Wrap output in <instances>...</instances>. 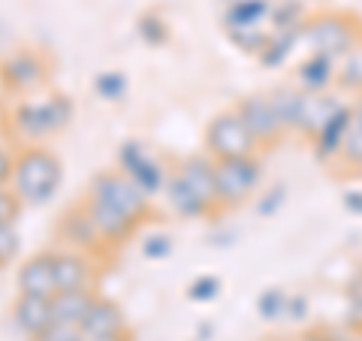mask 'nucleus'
<instances>
[{"label":"nucleus","instance_id":"21","mask_svg":"<svg viewBox=\"0 0 362 341\" xmlns=\"http://www.w3.org/2000/svg\"><path fill=\"white\" fill-rule=\"evenodd\" d=\"M335 76V61L326 54H311L299 64V85L305 94H323Z\"/></svg>","mask_w":362,"mask_h":341},{"label":"nucleus","instance_id":"20","mask_svg":"<svg viewBox=\"0 0 362 341\" xmlns=\"http://www.w3.org/2000/svg\"><path fill=\"white\" fill-rule=\"evenodd\" d=\"M350 121H354V112L341 109L320 133L314 136V142H317V157H320V161H332L335 154H341V145H344V136H347V130H350Z\"/></svg>","mask_w":362,"mask_h":341},{"label":"nucleus","instance_id":"34","mask_svg":"<svg viewBox=\"0 0 362 341\" xmlns=\"http://www.w3.org/2000/svg\"><path fill=\"white\" fill-rule=\"evenodd\" d=\"M347 299H350V308H354V314L362 317V275H356L354 281H350L347 287Z\"/></svg>","mask_w":362,"mask_h":341},{"label":"nucleus","instance_id":"32","mask_svg":"<svg viewBox=\"0 0 362 341\" xmlns=\"http://www.w3.org/2000/svg\"><path fill=\"white\" fill-rule=\"evenodd\" d=\"M30 341H82V333L73 329V326H58V323H54L52 329H45L42 335L30 338Z\"/></svg>","mask_w":362,"mask_h":341},{"label":"nucleus","instance_id":"2","mask_svg":"<svg viewBox=\"0 0 362 341\" xmlns=\"http://www.w3.org/2000/svg\"><path fill=\"white\" fill-rule=\"evenodd\" d=\"M73 100L66 94H52L45 100H28L13 112V127L21 139L42 142L49 136L61 133L73 121Z\"/></svg>","mask_w":362,"mask_h":341},{"label":"nucleus","instance_id":"33","mask_svg":"<svg viewBox=\"0 0 362 341\" xmlns=\"http://www.w3.org/2000/svg\"><path fill=\"white\" fill-rule=\"evenodd\" d=\"M13 173H16V154H9V149L0 145V187L13 185Z\"/></svg>","mask_w":362,"mask_h":341},{"label":"nucleus","instance_id":"31","mask_svg":"<svg viewBox=\"0 0 362 341\" xmlns=\"http://www.w3.org/2000/svg\"><path fill=\"white\" fill-rule=\"evenodd\" d=\"M169 251H173V238L169 236H151L148 242H145V248H142V254L148 260H163Z\"/></svg>","mask_w":362,"mask_h":341},{"label":"nucleus","instance_id":"10","mask_svg":"<svg viewBox=\"0 0 362 341\" xmlns=\"http://www.w3.org/2000/svg\"><path fill=\"white\" fill-rule=\"evenodd\" d=\"M214 157L209 154H190L185 157L173 173L185 181V185L197 193V197L206 202V206L214 212V209H221V202H218V178H214Z\"/></svg>","mask_w":362,"mask_h":341},{"label":"nucleus","instance_id":"8","mask_svg":"<svg viewBox=\"0 0 362 341\" xmlns=\"http://www.w3.org/2000/svg\"><path fill=\"white\" fill-rule=\"evenodd\" d=\"M45 79H49V61L40 52H16L0 61V82L6 91L28 94V91H37Z\"/></svg>","mask_w":362,"mask_h":341},{"label":"nucleus","instance_id":"24","mask_svg":"<svg viewBox=\"0 0 362 341\" xmlns=\"http://www.w3.org/2000/svg\"><path fill=\"white\" fill-rule=\"evenodd\" d=\"M287 308H290V296L278 287L259 293V299H257V311H259V317H266V320H284Z\"/></svg>","mask_w":362,"mask_h":341},{"label":"nucleus","instance_id":"36","mask_svg":"<svg viewBox=\"0 0 362 341\" xmlns=\"http://www.w3.org/2000/svg\"><path fill=\"white\" fill-rule=\"evenodd\" d=\"M281 197H284V190H272V193H269V202H259V212L269 214L275 206H281Z\"/></svg>","mask_w":362,"mask_h":341},{"label":"nucleus","instance_id":"3","mask_svg":"<svg viewBox=\"0 0 362 341\" xmlns=\"http://www.w3.org/2000/svg\"><path fill=\"white\" fill-rule=\"evenodd\" d=\"M88 197H94L100 202H106L109 209L121 212L124 218H130L136 224H142L151 212V197L145 193L130 175H124L121 169L118 173H97L94 181H90Z\"/></svg>","mask_w":362,"mask_h":341},{"label":"nucleus","instance_id":"25","mask_svg":"<svg viewBox=\"0 0 362 341\" xmlns=\"http://www.w3.org/2000/svg\"><path fill=\"white\" fill-rule=\"evenodd\" d=\"M94 91L109 103H118V100L127 94V76L118 73V70H109V73H100L94 79Z\"/></svg>","mask_w":362,"mask_h":341},{"label":"nucleus","instance_id":"29","mask_svg":"<svg viewBox=\"0 0 362 341\" xmlns=\"http://www.w3.org/2000/svg\"><path fill=\"white\" fill-rule=\"evenodd\" d=\"M344 58H347V64L341 70V85L362 91V49H354L350 54H344Z\"/></svg>","mask_w":362,"mask_h":341},{"label":"nucleus","instance_id":"22","mask_svg":"<svg viewBox=\"0 0 362 341\" xmlns=\"http://www.w3.org/2000/svg\"><path fill=\"white\" fill-rule=\"evenodd\" d=\"M272 106H275V115L281 121L284 130H299V118H302V100H305V91H296V88H287L281 85L269 94Z\"/></svg>","mask_w":362,"mask_h":341},{"label":"nucleus","instance_id":"18","mask_svg":"<svg viewBox=\"0 0 362 341\" xmlns=\"http://www.w3.org/2000/svg\"><path fill=\"white\" fill-rule=\"evenodd\" d=\"M94 302V290H76V293H58L52 299V317L58 326H73L78 329L85 320V314Z\"/></svg>","mask_w":362,"mask_h":341},{"label":"nucleus","instance_id":"38","mask_svg":"<svg viewBox=\"0 0 362 341\" xmlns=\"http://www.w3.org/2000/svg\"><path fill=\"white\" fill-rule=\"evenodd\" d=\"M299 341H332V338L326 335V333H305Z\"/></svg>","mask_w":362,"mask_h":341},{"label":"nucleus","instance_id":"37","mask_svg":"<svg viewBox=\"0 0 362 341\" xmlns=\"http://www.w3.org/2000/svg\"><path fill=\"white\" fill-rule=\"evenodd\" d=\"M344 206H347L350 212L362 214V193H347V197H344Z\"/></svg>","mask_w":362,"mask_h":341},{"label":"nucleus","instance_id":"17","mask_svg":"<svg viewBox=\"0 0 362 341\" xmlns=\"http://www.w3.org/2000/svg\"><path fill=\"white\" fill-rule=\"evenodd\" d=\"M344 106L338 103L329 94H305L302 100V118H299V130H305L308 136H317L326 124H329Z\"/></svg>","mask_w":362,"mask_h":341},{"label":"nucleus","instance_id":"7","mask_svg":"<svg viewBox=\"0 0 362 341\" xmlns=\"http://www.w3.org/2000/svg\"><path fill=\"white\" fill-rule=\"evenodd\" d=\"M305 40L314 49V54H326V58H344L354 52V30H350L347 18L341 16H317L305 25Z\"/></svg>","mask_w":362,"mask_h":341},{"label":"nucleus","instance_id":"16","mask_svg":"<svg viewBox=\"0 0 362 341\" xmlns=\"http://www.w3.org/2000/svg\"><path fill=\"white\" fill-rule=\"evenodd\" d=\"M13 320L16 326L25 333L28 338H37L42 335L45 329L54 326V317H52V299H42V296H21L13 305Z\"/></svg>","mask_w":362,"mask_h":341},{"label":"nucleus","instance_id":"1","mask_svg":"<svg viewBox=\"0 0 362 341\" xmlns=\"http://www.w3.org/2000/svg\"><path fill=\"white\" fill-rule=\"evenodd\" d=\"M61 181H64V163L54 151L30 145V149L16 154V173L9 187L18 193V200L25 206L33 209L49 206L61 187Z\"/></svg>","mask_w":362,"mask_h":341},{"label":"nucleus","instance_id":"5","mask_svg":"<svg viewBox=\"0 0 362 341\" xmlns=\"http://www.w3.org/2000/svg\"><path fill=\"white\" fill-rule=\"evenodd\" d=\"M214 178H218V202L221 209H235L254 197L263 178V166L257 157H233V161H214Z\"/></svg>","mask_w":362,"mask_h":341},{"label":"nucleus","instance_id":"11","mask_svg":"<svg viewBox=\"0 0 362 341\" xmlns=\"http://www.w3.org/2000/svg\"><path fill=\"white\" fill-rule=\"evenodd\" d=\"M18 293L21 296H58V281H54V251H40L28 257L18 269Z\"/></svg>","mask_w":362,"mask_h":341},{"label":"nucleus","instance_id":"27","mask_svg":"<svg viewBox=\"0 0 362 341\" xmlns=\"http://www.w3.org/2000/svg\"><path fill=\"white\" fill-rule=\"evenodd\" d=\"M18 245H21V238H18L16 224H0V269L16 260Z\"/></svg>","mask_w":362,"mask_h":341},{"label":"nucleus","instance_id":"30","mask_svg":"<svg viewBox=\"0 0 362 341\" xmlns=\"http://www.w3.org/2000/svg\"><path fill=\"white\" fill-rule=\"evenodd\" d=\"M218 290H221V281L214 278V275H206V278H197L194 284H190L187 296L194 299V302H211L214 296H218Z\"/></svg>","mask_w":362,"mask_h":341},{"label":"nucleus","instance_id":"9","mask_svg":"<svg viewBox=\"0 0 362 341\" xmlns=\"http://www.w3.org/2000/svg\"><path fill=\"white\" fill-rule=\"evenodd\" d=\"M78 333H82V341H94V338H112V335H130V326L118 302H112L106 296H94Z\"/></svg>","mask_w":362,"mask_h":341},{"label":"nucleus","instance_id":"14","mask_svg":"<svg viewBox=\"0 0 362 341\" xmlns=\"http://www.w3.org/2000/svg\"><path fill=\"white\" fill-rule=\"evenodd\" d=\"M61 236H64L70 245H76L78 251H88V254H97V251H103V248H109L106 238L100 236V230L94 226V221H90L85 202H82V206H73L70 212L64 214V221H61Z\"/></svg>","mask_w":362,"mask_h":341},{"label":"nucleus","instance_id":"39","mask_svg":"<svg viewBox=\"0 0 362 341\" xmlns=\"http://www.w3.org/2000/svg\"><path fill=\"white\" fill-rule=\"evenodd\" d=\"M221 4H223V9H226V6H235V4H247V0H221Z\"/></svg>","mask_w":362,"mask_h":341},{"label":"nucleus","instance_id":"26","mask_svg":"<svg viewBox=\"0 0 362 341\" xmlns=\"http://www.w3.org/2000/svg\"><path fill=\"white\" fill-rule=\"evenodd\" d=\"M136 33L142 37V42L148 45H163L169 40V30H166V21L157 16V13H145L139 18V28H136Z\"/></svg>","mask_w":362,"mask_h":341},{"label":"nucleus","instance_id":"35","mask_svg":"<svg viewBox=\"0 0 362 341\" xmlns=\"http://www.w3.org/2000/svg\"><path fill=\"white\" fill-rule=\"evenodd\" d=\"M305 311H308V302L302 296H290V308H287V320H302Z\"/></svg>","mask_w":362,"mask_h":341},{"label":"nucleus","instance_id":"19","mask_svg":"<svg viewBox=\"0 0 362 341\" xmlns=\"http://www.w3.org/2000/svg\"><path fill=\"white\" fill-rule=\"evenodd\" d=\"M166 197H169V206L175 209V214H181V218H206V214H211V209L202 202L194 190H190L185 181H181L175 173H169V178H166Z\"/></svg>","mask_w":362,"mask_h":341},{"label":"nucleus","instance_id":"4","mask_svg":"<svg viewBox=\"0 0 362 341\" xmlns=\"http://www.w3.org/2000/svg\"><path fill=\"white\" fill-rule=\"evenodd\" d=\"M257 139L251 127L239 115V109L218 112L206 127V154L214 161H233V157H254Z\"/></svg>","mask_w":362,"mask_h":341},{"label":"nucleus","instance_id":"23","mask_svg":"<svg viewBox=\"0 0 362 341\" xmlns=\"http://www.w3.org/2000/svg\"><path fill=\"white\" fill-rule=\"evenodd\" d=\"M272 18V0H247L223 9V25L230 28H247V25H269Z\"/></svg>","mask_w":362,"mask_h":341},{"label":"nucleus","instance_id":"28","mask_svg":"<svg viewBox=\"0 0 362 341\" xmlns=\"http://www.w3.org/2000/svg\"><path fill=\"white\" fill-rule=\"evenodd\" d=\"M21 209H25V202L18 200V193L13 187H0V224H16L21 218Z\"/></svg>","mask_w":362,"mask_h":341},{"label":"nucleus","instance_id":"13","mask_svg":"<svg viewBox=\"0 0 362 341\" xmlns=\"http://www.w3.org/2000/svg\"><path fill=\"white\" fill-rule=\"evenodd\" d=\"M54 281L58 293L94 290V263L78 251H54Z\"/></svg>","mask_w":362,"mask_h":341},{"label":"nucleus","instance_id":"15","mask_svg":"<svg viewBox=\"0 0 362 341\" xmlns=\"http://www.w3.org/2000/svg\"><path fill=\"white\" fill-rule=\"evenodd\" d=\"M85 206H88V214H90V221H94V226L100 230V236L106 238V245H124L127 238L136 233V221H130V218H124L121 212H115V209H109L106 202H100V200H94V197H88L85 200Z\"/></svg>","mask_w":362,"mask_h":341},{"label":"nucleus","instance_id":"12","mask_svg":"<svg viewBox=\"0 0 362 341\" xmlns=\"http://www.w3.org/2000/svg\"><path fill=\"white\" fill-rule=\"evenodd\" d=\"M235 109H239V115L245 118L247 127H251L254 139L259 145H272L275 139H281L284 127H281V121L275 115V106H272L269 94H247Z\"/></svg>","mask_w":362,"mask_h":341},{"label":"nucleus","instance_id":"6","mask_svg":"<svg viewBox=\"0 0 362 341\" xmlns=\"http://www.w3.org/2000/svg\"><path fill=\"white\" fill-rule=\"evenodd\" d=\"M118 166H121V173L130 175L148 197H154L157 190L166 187L169 173L163 169L160 157H157L151 149H145L139 139H127L118 149Z\"/></svg>","mask_w":362,"mask_h":341}]
</instances>
